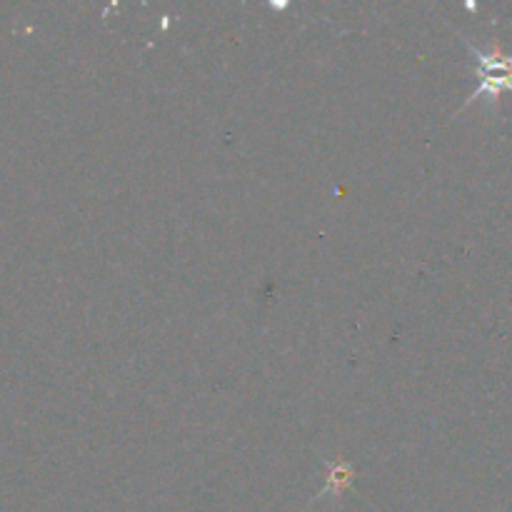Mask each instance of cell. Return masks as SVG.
I'll use <instances>...</instances> for the list:
<instances>
[{
  "instance_id": "2",
  "label": "cell",
  "mask_w": 512,
  "mask_h": 512,
  "mask_svg": "<svg viewBox=\"0 0 512 512\" xmlns=\"http://www.w3.org/2000/svg\"><path fill=\"white\" fill-rule=\"evenodd\" d=\"M353 478H355V468L350 463H345V460H330L328 463V473H325V488L323 493L318 495L320 498H325V495H333V498H340V495L345 493V490L353 485Z\"/></svg>"
},
{
  "instance_id": "1",
  "label": "cell",
  "mask_w": 512,
  "mask_h": 512,
  "mask_svg": "<svg viewBox=\"0 0 512 512\" xmlns=\"http://www.w3.org/2000/svg\"><path fill=\"white\" fill-rule=\"evenodd\" d=\"M465 48L473 53L475 58V75H478V88L468 95V100L463 103V108L458 113H463L468 105L478 103L480 98H488V103L498 105L500 95L512 93V53H505L500 48V43H493V48L483 50L473 43L470 38L463 35Z\"/></svg>"
}]
</instances>
